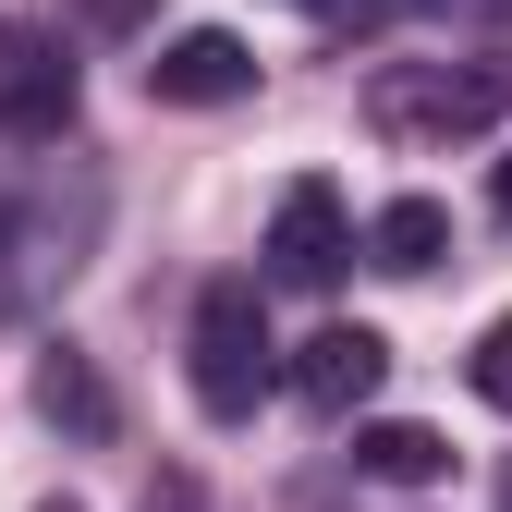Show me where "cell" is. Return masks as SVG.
<instances>
[{
  "label": "cell",
  "mask_w": 512,
  "mask_h": 512,
  "mask_svg": "<svg viewBox=\"0 0 512 512\" xmlns=\"http://www.w3.org/2000/svg\"><path fill=\"white\" fill-rule=\"evenodd\" d=\"M37 415H49V427H74V439H110V427H122L110 378H98L74 342H49V354H37Z\"/></svg>",
  "instance_id": "obj_8"
},
{
  "label": "cell",
  "mask_w": 512,
  "mask_h": 512,
  "mask_svg": "<svg viewBox=\"0 0 512 512\" xmlns=\"http://www.w3.org/2000/svg\"><path fill=\"white\" fill-rule=\"evenodd\" d=\"M256 86V49L232 37V25H183V37H159V61H147V98H171V110H232Z\"/></svg>",
  "instance_id": "obj_6"
},
{
  "label": "cell",
  "mask_w": 512,
  "mask_h": 512,
  "mask_svg": "<svg viewBox=\"0 0 512 512\" xmlns=\"http://www.w3.org/2000/svg\"><path fill=\"white\" fill-rule=\"evenodd\" d=\"M500 512H512V464H500Z\"/></svg>",
  "instance_id": "obj_13"
},
{
  "label": "cell",
  "mask_w": 512,
  "mask_h": 512,
  "mask_svg": "<svg viewBox=\"0 0 512 512\" xmlns=\"http://www.w3.org/2000/svg\"><path fill=\"white\" fill-rule=\"evenodd\" d=\"M293 13H317V25H378L391 0H293Z\"/></svg>",
  "instance_id": "obj_11"
},
{
  "label": "cell",
  "mask_w": 512,
  "mask_h": 512,
  "mask_svg": "<svg viewBox=\"0 0 512 512\" xmlns=\"http://www.w3.org/2000/svg\"><path fill=\"white\" fill-rule=\"evenodd\" d=\"M366 122L378 147H464L488 122H512V61H378Z\"/></svg>",
  "instance_id": "obj_1"
},
{
  "label": "cell",
  "mask_w": 512,
  "mask_h": 512,
  "mask_svg": "<svg viewBox=\"0 0 512 512\" xmlns=\"http://www.w3.org/2000/svg\"><path fill=\"white\" fill-rule=\"evenodd\" d=\"M342 256H354V232H342V196L330 183H281V208H269V281H293V293H330L342 281Z\"/></svg>",
  "instance_id": "obj_5"
},
{
  "label": "cell",
  "mask_w": 512,
  "mask_h": 512,
  "mask_svg": "<svg viewBox=\"0 0 512 512\" xmlns=\"http://www.w3.org/2000/svg\"><path fill=\"white\" fill-rule=\"evenodd\" d=\"M49 512H86V500H49Z\"/></svg>",
  "instance_id": "obj_14"
},
{
  "label": "cell",
  "mask_w": 512,
  "mask_h": 512,
  "mask_svg": "<svg viewBox=\"0 0 512 512\" xmlns=\"http://www.w3.org/2000/svg\"><path fill=\"white\" fill-rule=\"evenodd\" d=\"M183 366H196V415L208 427H244L256 403H269V305H256V281H208L196 293V330H183Z\"/></svg>",
  "instance_id": "obj_2"
},
{
  "label": "cell",
  "mask_w": 512,
  "mask_h": 512,
  "mask_svg": "<svg viewBox=\"0 0 512 512\" xmlns=\"http://www.w3.org/2000/svg\"><path fill=\"white\" fill-rule=\"evenodd\" d=\"M378 378H391V342H378L366 317H330V330L293 354V403L342 427V415H366V403H378Z\"/></svg>",
  "instance_id": "obj_4"
},
{
  "label": "cell",
  "mask_w": 512,
  "mask_h": 512,
  "mask_svg": "<svg viewBox=\"0 0 512 512\" xmlns=\"http://www.w3.org/2000/svg\"><path fill=\"white\" fill-rule=\"evenodd\" d=\"M74 49H61L49 25L25 13H0V135L13 147H49V135H74Z\"/></svg>",
  "instance_id": "obj_3"
},
{
  "label": "cell",
  "mask_w": 512,
  "mask_h": 512,
  "mask_svg": "<svg viewBox=\"0 0 512 512\" xmlns=\"http://www.w3.org/2000/svg\"><path fill=\"white\" fill-rule=\"evenodd\" d=\"M500 220H512V159H500Z\"/></svg>",
  "instance_id": "obj_12"
},
{
  "label": "cell",
  "mask_w": 512,
  "mask_h": 512,
  "mask_svg": "<svg viewBox=\"0 0 512 512\" xmlns=\"http://www.w3.org/2000/svg\"><path fill=\"white\" fill-rule=\"evenodd\" d=\"M439 256H452V208L439 196H391L366 220V269H391V281H427Z\"/></svg>",
  "instance_id": "obj_7"
},
{
  "label": "cell",
  "mask_w": 512,
  "mask_h": 512,
  "mask_svg": "<svg viewBox=\"0 0 512 512\" xmlns=\"http://www.w3.org/2000/svg\"><path fill=\"white\" fill-rule=\"evenodd\" d=\"M464 378H476V403H500V415H512V317H488V330H476Z\"/></svg>",
  "instance_id": "obj_10"
},
{
  "label": "cell",
  "mask_w": 512,
  "mask_h": 512,
  "mask_svg": "<svg viewBox=\"0 0 512 512\" xmlns=\"http://www.w3.org/2000/svg\"><path fill=\"white\" fill-rule=\"evenodd\" d=\"M354 464L378 488H439V476H452V439L415 427V415H378V427H354Z\"/></svg>",
  "instance_id": "obj_9"
}]
</instances>
